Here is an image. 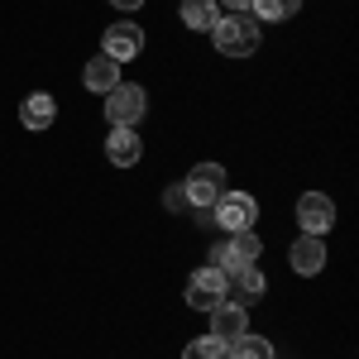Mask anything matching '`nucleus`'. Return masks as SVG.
<instances>
[{
  "label": "nucleus",
  "mask_w": 359,
  "mask_h": 359,
  "mask_svg": "<svg viewBox=\"0 0 359 359\" xmlns=\"http://www.w3.org/2000/svg\"><path fill=\"white\" fill-rule=\"evenodd\" d=\"M211 39H216V53L225 57H249L259 48V20L254 15H221L216 25H211Z\"/></svg>",
  "instance_id": "nucleus-1"
},
{
  "label": "nucleus",
  "mask_w": 359,
  "mask_h": 359,
  "mask_svg": "<svg viewBox=\"0 0 359 359\" xmlns=\"http://www.w3.org/2000/svg\"><path fill=\"white\" fill-rule=\"evenodd\" d=\"M225 192V168L221 163H196L187 172V182H182V201L196 206V211H211Z\"/></svg>",
  "instance_id": "nucleus-2"
},
{
  "label": "nucleus",
  "mask_w": 359,
  "mask_h": 359,
  "mask_svg": "<svg viewBox=\"0 0 359 359\" xmlns=\"http://www.w3.org/2000/svg\"><path fill=\"white\" fill-rule=\"evenodd\" d=\"M211 221L221 225L225 235L254 230V221H259V201H254L249 192H221V201L211 206Z\"/></svg>",
  "instance_id": "nucleus-3"
},
{
  "label": "nucleus",
  "mask_w": 359,
  "mask_h": 359,
  "mask_svg": "<svg viewBox=\"0 0 359 359\" xmlns=\"http://www.w3.org/2000/svg\"><path fill=\"white\" fill-rule=\"evenodd\" d=\"M264 254V245H259V235L254 230H240V235H230L225 245L211 249V259H216V269H221L225 278L240 273V269H254V259Z\"/></svg>",
  "instance_id": "nucleus-4"
},
{
  "label": "nucleus",
  "mask_w": 359,
  "mask_h": 359,
  "mask_svg": "<svg viewBox=\"0 0 359 359\" xmlns=\"http://www.w3.org/2000/svg\"><path fill=\"white\" fill-rule=\"evenodd\" d=\"M106 120L111 125H139L144 120V111H149V96H144V86H130V82H120L106 91Z\"/></svg>",
  "instance_id": "nucleus-5"
},
{
  "label": "nucleus",
  "mask_w": 359,
  "mask_h": 359,
  "mask_svg": "<svg viewBox=\"0 0 359 359\" xmlns=\"http://www.w3.org/2000/svg\"><path fill=\"white\" fill-rule=\"evenodd\" d=\"M221 302H225V273L216 269V264L196 269V273L187 278V306H196V311H216Z\"/></svg>",
  "instance_id": "nucleus-6"
},
{
  "label": "nucleus",
  "mask_w": 359,
  "mask_h": 359,
  "mask_svg": "<svg viewBox=\"0 0 359 359\" xmlns=\"http://www.w3.org/2000/svg\"><path fill=\"white\" fill-rule=\"evenodd\" d=\"M297 221H302V235H326L335 225V201L326 192H302L297 196Z\"/></svg>",
  "instance_id": "nucleus-7"
},
{
  "label": "nucleus",
  "mask_w": 359,
  "mask_h": 359,
  "mask_svg": "<svg viewBox=\"0 0 359 359\" xmlns=\"http://www.w3.org/2000/svg\"><path fill=\"white\" fill-rule=\"evenodd\" d=\"M101 53L115 57V62H130V57L144 53V29L130 25V20H120V25L106 29V39H101Z\"/></svg>",
  "instance_id": "nucleus-8"
},
{
  "label": "nucleus",
  "mask_w": 359,
  "mask_h": 359,
  "mask_svg": "<svg viewBox=\"0 0 359 359\" xmlns=\"http://www.w3.org/2000/svg\"><path fill=\"white\" fill-rule=\"evenodd\" d=\"M287 264H292V273L316 278L321 269H326V240H321V235H302V240H292Z\"/></svg>",
  "instance_id": "nucleus-9"
},
{
  "label": "nucleus",
  "mask_w": 359,
  "mask_h": 359,
  "mask_svg": "<svg viewBox=\"0 0 359 359\" xmlns=\"http://www.w3.org/2000/svg\"><path fill=\"white\" fill-rule=\"evenodd\" d=\"M144 144H139V130L135 125H111V139H106V158L115 168H135Z\"/></svg>",
  "instance_id": "nucleus-10"
},
{
  "label": "nucleus",
  "mask_w": 359,
  "mask_h": 359,
  "mask_svg": "<svg viewBox=\"0 0 359 359\" xmlns=\"http://www.w3.org/2000/svg\"><path fill=\"white\" fill-rule=\"evenodd\" d=\"M245 331H249V316H245L240 302H221L216 311H211V335H216L221 345H235Z\"/></svg>",
  "instance_id": "nucleus-11"
},
{
  "label": "nucleus",
  "mask_w": 359,
  "mask_h": 359,
  "mask_svg": "<svg viewBox=\"0 0 359 359\" xmlns=\"http://www.w3.org/2000/svg\"><path fill=\"white\" fill-rule=\"evenodd\" d=\"M264 273L259 269H240V273H230L225 278V302H240V306H249V302H259L264 297Z\"/></svg>",
  "instance_id": "nucleus-12"
},
{
  "label": "nucleus",
  "mask_w": 359,
  "mask_h": 359,
  "mask_svg": "<svg viewBox=\"0 0 359 359\" xmlns=\"http://www.w3.org/2000/svg\"><path fill=\"white\" fill-rule=\"evenodd\" d=\"M82 86H86V91H96V96H106L111 86H120V62L106 57V53H96L82 67Z\"/></svg>",
  "instance_id": "nucleus-13"
},
{
  "label": "nucleus",
  "mask_w": 359,
  "mask_h": 359,
  "mask_svg": "<svg viewBox=\"0 0 359 359\" xmlns=\"http://www.w3.org/2000/svg\"><path fill=\"white\" fill-rule=\"evenodd\" d=\"M20 120H25V130H48L57 120V101L48 91H34V96H25V106H20Z\"/></svg>",
  "instance_id": "nucleus-14"
},
{
  "label": "nucleus",
  "mask_w": 359,
  "mask_h": 359,
  "mask_svg": "<svg viewBox=\"0 0 359 359\" xmlns=\"http://www.w3.org/2000/svg\"><path fill=\"white\" fill-rule=\"evenodd\" d=\"M221 15H216V0H182V25L196 29V34H211Z\"/></svg>",
  "instance_id": "nucleus-15"
},
{
  "label": "nucleus",
  "mask_w": 359,
  "mask_h": 359,
  "mask_svg": "<svg viewBox=\"0 0 359 359\" xmlns=\"http://www.w3.org/2000/svg\"><path fill=\"white\" fill-rule=\"evenodd\" d=\"M225 359H273V345L264 335H240L235 345H225Z\"/></svg>",
  "instance_id": "nucleus-16"
},
{
  "label": "nucleus",
  "mask_w": 359,
  "mask_h": 359,
  "mask_svg": "<svg viewBox=\"0 0 359 359\" xmlns=\"http://www.w3.org/2000/svg\"><path fill=\"white\" fill-rule=\"evenodd\" d=\"M297 10H302V0H249V15L254 20H269V25L273 20H292Z\"/></svg>",
  "instance_id": "nucleus-17"
},
{
  "label": "nucleus",
  "mask_w": 359,
  "mask_h": 359,
  "mask_svg": "<svg viewBox=\"0 0 359 359\" xmlns=\"http://www.w3.org/2000/svg\"><path fill=\"white\" fill-rule=\"evenodd\" d=\"M182 359H225V345L216 335H196V340L182 345Z\"/></svg>",
  "instance_id": "nucleus-18"
},
{
  "label": "nucleus",
  "mask_w": 359,
  "mask_h": 359,
  "mask_svg": "<svg viewBox=\"0 0 359 359\" xmlns=\"http://www.w3.org/2000/svg\"><path fill=\"white\" fill-rule=\"evenodd\" d=\"M216 5H225L230 15H249V0H216Z\"/></svg>",
  "instance_id": "nucleus-19"
},
{
  "label": "nucleus",
  "mask_w": 359,
  "mask_h": 359,
  "mask_svg": "<svg viewBox=\"0 0 359 359\" xmlns=\"http://www.w3.org/2000/svg\"><path fill=\"white\" fill-rule=\"evenodd\" d=\"M115 10H139V5H144V0H111Z\"/></svg>",
  "instance_id": "nucleus-20"
}]
</instances>
